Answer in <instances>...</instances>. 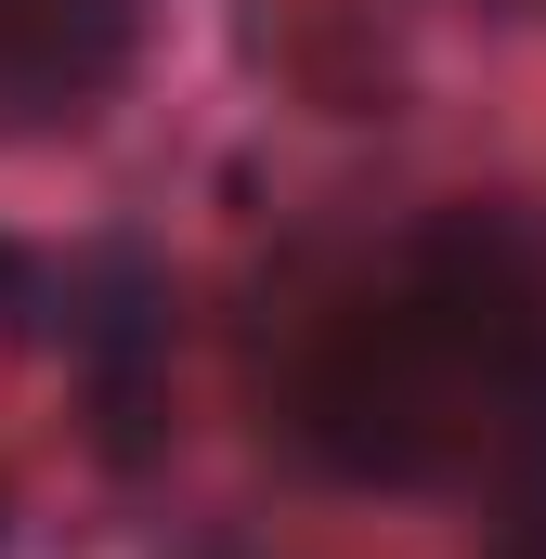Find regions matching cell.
Returning a JSON list of instances; mask_svg holds the SVG:
<instances>
[{
	"instance_id": "1",
	"label": "cell",
	"mask_w": 546,
	"mask_h": 559,
	"mask_svg": "<svg viewBox=\"0 0 546 559\" xmlns=\"http://www.w3.org/2000/svg\"><path fill=\"white\" fill-rule=\"evenodd\" d=\"M286 429L312 468L378 495H442L495 468L546 547V274L482 222L404 235L286 338Z\"/></svg>"
},
{
	"instance_id": "2",
	"label": "cell",
	"mask_w": 546,
	"mask_h": 559,
	"mask_svg": "<svg viewBox=\"0 0 546 559\" xmlns=\"http://www.w3.org/2000/svg\"><path fill=\"white\" fill-rule=\"evenodd\" d=\"M143 52V0H0V143L92 118Z\"/></svg>"
}]
</instances>
